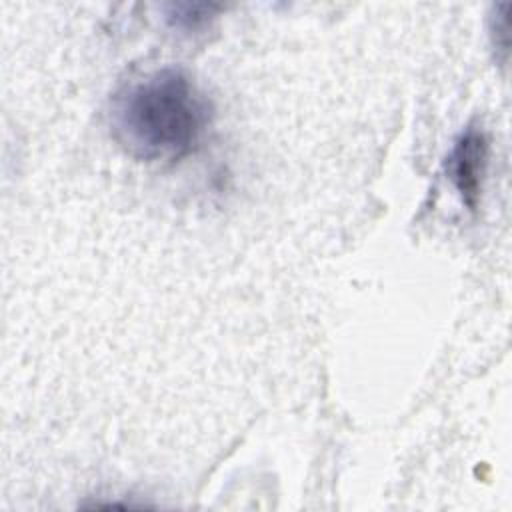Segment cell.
I'll return each instance as SVG.
<instances>
[{"label":"cell","instance_id":"obj_1","mask_svg":"<svg viewBox=\"0 0 512 512\" xmlns=\"http://www.w3.org/2000/svg\"><path fill=\"white\" fill-rule=\"evenodd\" d=\"M212 120V100L176 66L120 86L110 102L112 138L140 162H178L194 154Z\"/></svg>","mask_w":512,"mask_h":512},{"label":"cell","instance_id":"obj_2","mask_svg":"<svg viewBox=\"0 0 512 512\" xmlns=\"http://www.w3.org/2000/svg\"><path fill=\"white\" fill-rule=\"evenodd\" d=\"M490 160V140L478 126H466L452 142L444 158V174L468 210H476L482 200L484 180Z\"/></svg>","mask_w":512,"mask_h":512},{"label":"cell","instance_id":"obj_3","mask_svg":"<svg viewBox=\"0 0 512 512\" xmlns=\"http://www.w3.org/2000/svg\"><path fill=\"white\" fill-rule=\"evenodd\" d=\"M168 28L180 34H200L218 18L222 6L208 2H170L160 6Z\"/></svg>","mask_w":512,"mask_h":512},{"label":"cell","instance_id":"obj_4","mask_svg":"<svg viewBox=\"0 0 512 512\" xmlns=\"http://www.w3.org/2000/svg\"><path fill=\"white\" fill-rule=\"evenodd\" d=\"M508 8L510 4H498L494 6V14L490 18V38H492V46L496 52H502L500 54V60L504 62L506 56H508V40H510V34H508Z\"/></svg>","mask_w":512,"mask_h":512}]
</instances>
